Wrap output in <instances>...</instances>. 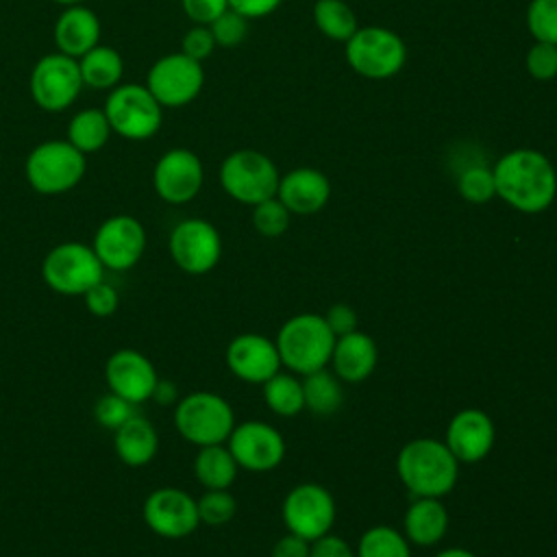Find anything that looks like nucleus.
<instances>
[{
	"label": "nucleus",
	"instance_id": "obj_1",
	"mask_svg": "<svg viewBox=\"0 0 557 557\" xmlns=\"http://www.w3.org/2000/svg\"><path fill=\"white\" fill-rule=\"evenodd\" d=\"M496 196L520 213H542L557 196L553 161L533 148H513L492 168Z\"/></svg>",
	"mask_w": 557,
	"mask_h": 557
},
{
	"label": "nucleus",
	"instance_id": "obj_2",
	"mask_svg": "<svg viewBox=\"0 0 557 557\" xmlns=\"http://www.w3.org/2000/svg\"><path fill=\"white\" fill-rule=\"evenodd\" d=\"M459 466L450 448L435 437L409 440L396 457L398 479L413 498L446 496L457 483Z\"/></svg>",
	"mask_w": 557,
	"mask_h": 557
},
{
	"label": "nucleus",
	"instance_id": "obj_3",
	"mask_svg": "<svg viewBox=\"0 0 557 557\" xmlns=\"http://www.w3.org/2000/svg\"><path fill=\"white\" fill-rule=\"evenodd\" d=\"M283 368L294 374H309L326 368L335 335L320 313H298L285 320L274 339Z\"/></svg>",
	"mask_w": 557,
	"mask_h": 557
},
{
	"label": "nucleus",
	"instance_id": "obj_4",
	"mask_svg": "<svg viewBox=\"0 0 557 557\" xmlns=\"http://www.w3.org/2000/svg\"><path fill=\"white\" fill-rule=\"evenodd\" d=\"M87 159L67 139H48L37 144L24 163L28 185L44 196H57L74 189L85 176Z\"/></svg>",
	"mask_w": 557,
	"mask_h": 557
},
{
	"label": "nucleus",
	"instance_id": "obj_5",
	"mask_svg": "<svg viewBox=\"0 0 557 557\" xmlns=\"http://www.w3.org/2000/svg\"><path fill=\"white\" fill-rule=\"evenodd\" d=\"M174 426L189 442L200 446L224 444L235 426V411L215 392H191L174 407Z\"/></svg>",
	"mask_w": 557,
	"mask_h": 557
},
{
	"label": "nucleus",
	"instance_id": "obj_6",
	"mask_svg": "<svg viewBox=\"0 0 557 557\" xmlns=\"http://www.w3.org/2000/svg\"><path fill=\"white\" fill-rule=\"evenodd\" d=\"M346 61L363 78L385 81L405 67L407 46L392 28L359 26L346 41Z\"/></svg>",
	"mask_w": 557,
	"mask_h": 557
},
{
	"label": "nucleus",
	"instance_id": "obj_7",
	"mask_svg": "<svg viewBox=\"0 0 557 557\" xmlns=\"http://www.w3.org/2000/svg\"><path fill=\"white\" fill-rule=\"evenodd\" d=\"M278 170L274 161L252 148H242L224 157L220 165V185L222 189L242 205H259L276 196Z\"/></svg>",
	"mask_w": 557,
	"mask_h": 557
},
{
	"label": "nucleus",
	"instance_id": "obj_8",
	"mask_svg": "<svg viewBox=\"0 0 557 557\" xmlns=\"http://www.w3.org/2000/svg\"><path fill=\"white\" fill-rule=\"evenodd\" d=\"M41 276L57 294L83 296L96 283L104 281V265L91 246L63 242L44 257Z\"/></svg>",
	"mask_w": 557,
	"mask_h": 557
},
{
	"label": "nucleus",
	"instance_id": "obj_9",
	"mask_svg": "<svg viewBox=\"0 0 557 557\" xmlns=\"http://www.w3.org/2000/svg\"><path fill=\"white\" fill-rule=\"evenodd\" d=\"M102 111L111 131L131 141L150 139L161 128L163 107L146 85L124 83L113 87Z\"/></svg>",
	"mask_w": 557,
	"mask_h": 557
},
{
	"label": "nucleus",
	"instance_id": "obj_10",
	"mask_svg": "<svg viewBox=\"0 0 557 557\" xmlns=\"http://www.w3.org/2000/svg\"><path fill=\"white\" fill-rule=\"evenodd\" d=\"M281 516L289 533L313 542L326 535L337 516L333 494L320 483H300L287 492L281 505Z\"/></svg>",
	"mask_w": 557,
	"mask_h": 557
},
{
	"label": "nucleus",
	"instance_id": "obj_11",
	"mask_svg": "<svg viewBox=\"0 0 557 557\" xmlns=\"http://www.w3.org/2000/svg\"><path fill=\"white\" fill-rule=\"evenodd\" d=\"M28 87L39 109L59 113L74 104L85 85L76 59L63 52H50L33 65Z\"/></svg>",
	"mask_w": 557,
	"mask_h": 557
},
{
	"label": "nucleus",
	"instance_id": "obj_12",
	"mask_svg": "<svg viewBox=\"0 0 557 557\" xmlns=\"http://www.w3.org/2000/svg\"><path fill=\"white\" fill-rule=\"evenodd\" d=\"M205 85L202 63L183 54L170 52L152 63L148 70L146 87L161 107L178 109L189 104Z\"/></svg>",
	"mask_w": 557,
	"mask_h": 557
},
{
	"label": "nucleus",
	"instance_id": "obj_13",
	"mask_svg": "<svg viewBox=\"0 0 557 557\" xmlns=\"http://www.w3.org/2000/svg\"><path fill=\"white\" fill-rule=\"evenodd\" d=\"M168 248L172 261L183 272L200 276L218 265L222 257V237L211 222L187 218L172 228Z\"/></svg>",
	"mask_w": 557,
	"mask_h": 557
},
{
	"label": "nucleus",
	"instance_id": "obj_14",
	"mask_svg": "<svg viewBox=\"0 0 557 557\" xmlns=\"http://www.w3.org/2000/svg\"><path fill=\"white\" fill-rule=\"evenodd\" d=\"M226 446L237 466L250 472H270L285 459V440L281 431L263 420H246L235 424Z\"/></svg>",
	"mask_w": 557,
	"mask_h": 557
},
{
	"label": "nucleus",
	"instance_id": "obj_15",
	"mask_svg": "<svg viewBox=\"0 0 557 557\" xmlns=\"http://www.w3.org/2000/svg\"><path fill=\"white\" fill-rule=\"evenodd\" d=\"M91 248L104 270H131L146 250L144 224L133 215H111L98 226Z\"/></svg>",
	"mask_w": 557,
	"mask_h": 557
},
{
	"label": "nucleus",
	"instance_id": "obj_16",
	"mask_svg": "<svg viewBox=\"0 0 557 557\" xmlns=\"http://www.w3.org/2000/svg\"><path fill=\"white\" fill-rule=\"evenodd\" d=\"M144 520L148 529L168 540L191 535L198 524V505L191 494L178 487H159L144 500Z\"/></svg>",
	"mask_w": 557,
	"mask_h": 557
},
{
	"label": "nucleus",
	"instance_id": "obj_17",
	"mask_svg": "<svg viewBox=\"0 0 557 557\" xmlns=\"http://www.w3.org/2000/svg\"><path fill=\"white\" fill-rule=\"evenodd\" d=\"M202 161L187 148H172L163 152L152 170L154 191L170 205H185L194 200L202 187Z\"/></svg>",
	"mask_w": 557,
	"mask_h": 557
},
{
	"label": "nucleus",
	"instance_id": "obj_18",
	"mask_svg": "<svg viewBox=\"0 0 557 557\" xmlns=\"http://www.w3.org/2000/svg\"><path fill=\"white\" fill-rule=\"evenodd\" d=\"M226 366L239 381L252 385H263L283 368L274 339L261 333L235 335L226 346Z\"/></svg>",
	"mask_w": 557,
	"mask_h": 557
},
{
	"label": "nucleus",
	"instance_id": "obj_19",
	"mask_svg": "<svg viewBox=\"0 0 557 557\" xmlns=\"http://www.w3.org/2000/svg\"><path fill=\"white\" fill-rule=\"evenodd\" d=\"M104 379L109 392L122 396L124 400L137 405L150 400L152 389L159 381L152 361L133 348L115 350L104 363Z\"/></svg>",
	"mask_w": 557,
	"mask_h": 557
},
{
	"label": "nucleus",
	"instance_id": "obj_20",
	"mask_svg": "<svg viewBox=\"0 0 557 557\" xmlns=\"http://www.w3.org/2000/svg\"><path fill=\"white\" fill-rule=\"evenodd\" d=\"M496 442V426L492 418L476 407L457 411L448 426L444 444L459 463H476L485 459Z\"/></svg>",
	"mask_w": 557,
	"mask_h": 557
},
{
	"label": "nucleus",
	"instance_id": "obj_21",
	"mask_svg": "<svg viewBox=\"0 0 557 557\" xmlns=\"http://www.w3.org/2000/svg\"><path fill=\"white\" fill-rule=\"evenodd\" d=\"M276 198L289 213L311 215L326 207L331 198V183L322 170L294 168L278 178Z\"/></svg>",
	"mask_w": 557,
	"mask_h": 557
},
{
	"label": "nucleus",
	"instance_id": "obj_22",
	"mask_svg": "<svg viewBox=\"0 0 557 557\" xmlns=\"http://www.w3.org/2000/svg\"><path fill=\"white\" fill-rule=\"evenodd\" d=\"M376 361H379L376 342L368 333L357 329L335 337V346L329 363L342 383H361L374 372Z\"/></svg>",
	"mask_w": 557,
	"mask_h": 557
},
{
	"label": "nucleus",
	"instance_id": "obj_23",
	"mask_svg": "<svg viewBox=\"0 0 557 557\" xmlns=\"http://www.w3.org/2000/svg\"><path fill=\"white\" fill-rule=\"evenodd\" d=\"M98 39H100L98 15L85 4L65 7V11L59 15L54 24V44L59 52L72 59H81L85 52L98 46Z\"/></svg>",
	"mask_w": 557,
	"mask_h": 557
},
{
	"label": "nucleus",
	"instance_id": "obj_24",
	"mask_svg": "<svg viewBox=\"0 0 557 557\" xmlns=\"http://www.w3.org/2000/svg\"><path fill=\"white\" fill-rule=\"evenodd\" d=\"M448 529V509L442 498L416 496L403 516V533L409 544L433 546Z\"/></svg>",
	"mask_w": 557,
	"mask_h": 557
},
{
	"label": "nucleus",
	"instance_id": "obj_25",
	"mask_svg": "<svg viewBox=\"0 0 557 557\" xmlns=\"http://www.w3.org/2000/svg\"><path fill=\"white\" fill-rule=\"evenodd\" d=\"M113 448L122 463L131 468L148 466L159 450L157 429L148 418L135 413L113 431Z\"/></svg>",
	"mask_w": 557,
	"mask_h": 557
},
{
	"label": "nucleus",
	"instance_id": "obj_26",
	"mask_svg": "<svg viewBox=\"0 0 557 557\" xmlns=\"http://www.w3.org/2000/svg\"><path fill=\"white\" fill-rule=\"evenodd\" d=\"M237 470L239 466L224 444L200 446L194 459V474L205 490H228L237 479Z\"/></svg>",
	"mask_w": 557,
	"mask_h": 557
},
{
	"label": "nucleus",
	"instance_id": "obj_27",
	"mask_svg": "<svg viewBox=\"0 0 557 557\" xmlns=\"http://www.w3.org/2000/svg\"><path fill=\"white\" fill-rule=\"evenodd\" d=\"M76 61H78V70L85 87L96 91H104V89L111 91L113 87L120 85L124 61L115 48L98 44Z\"/></svg>",
	"mask_w": 557,
	"mask_h": 557
},
{
	"label": "nucleus",
	"instance_id": "obj_28",
	"mask_svg": "<svg viewBox=\"0 0 557 557\" xmlns=\"http://www.w3.org/2000/svg\"><path fill=\"white\" fill-rule=\"evenodd\" d=\"M305 407L315 416H331L344 403V387L337 374L329 368H320L302 376Z\"/></svg>",
	"mask_w": 557,
	"mask_h": 557
},
{
	"label": "nucleus",
	"instance_id": "obj_29",
	"mask_svg": "<svg viewBox=\"0 0 557 557\" xmlns=\"http://www.w3.org/2000/svg\"><path fill=\"white\" fill-rule=\"evenodd\" d=\"M111 133V124L102 109H83L67 124V141L83 154L100 150Z\"/></svg>",
	"mask_w": 557,
	"mask_h": 557
},
{
	"label": "nucleus",
	"instance_id": "obj_30",
	"mask_svg": "<svg viewBox=\"0 0 557 557\" xmlns=\"http://www.w3.org/2000/svg\"><path fill=\"white\" fill-rule=\"evenodd\" d=\"M263 400L272 413L281 418H294L305 409L302 379L294 372H276L272 379L263 383Z\"/></svg>",
	"mask_w": 557,
	"mask_h": 557
},
{
	"label": "nucleus",
	"instance_id": "obj_31",
	"mask_svg": "<svg viewBox=\"0 0 557 557\" xmlns=\"http://www.w3.org/2000/svg\"><path fill=\"white\" fill-rule=\"evenodd\" d=\"M313 22L324 37L333 41H344V44L359 28L357 13L344 0H315Z\"/></svg>",
	"mask_w": 557,
	"mask_h": 557
},
{
	"label": "nucleus",
	"instance_id": "obj_32",
	"mask_svg": "<svg viewBox=\"0 0 557 557\" xmlns=\"http://www.w3.org/2000/svg\"><path fill=\"white\" fill-rule=\"evenodd\" d=\"M357 557H411V544L403 531L389 524H374L359 537Z\"/></svg>",
	"mask_w": 557,
	"mask_h": 557
},
{
	"label": "nucleus",
	"instance_id": "obj_33",
	"mask_svg": "<svg viewBox=\"0 0 557 557\" xmlns=\"http://www.w3.org/2000/svg\"><path fill=\"white\" fill-rule=\"evenodd\" d=\"M457 191L472 205H485L496 196L494 172L483 163L468 165L457 178Z\"/></svg>",
	"mask_w": 557,
	"mask_h": 557
},
{
	"label": "nucleus",
	"instance_id": "obj_34",
	"mask_svg": "<svg viewBox=\"0 0 557 557\" xmlns=\"http://www.w3.org/2000/svg\"><path fill=\"white\" fill-rule=\"evenodd\" d=\"M200 522L209 527L226 524L237 513V500L228 490H205V494L196 500Z\"/></svg>",
	"mask_w": 557,
	"mask_h": 557
},
{
	"label": "nucleus",
	"instance_id": "obj_35",
	"mask_svg": "<svg viewBox=\"0 0 557 557\" xmlns=\"http://www.w3.org/2000/svg\"><path fill=\"white\" fill-rule=\"evenodd\" d=\"M289 218L292 213L276 196L252 207V226L263 237H281L289 228Z\"/></svg>",
	"mask_w": 557,
	"mask_h": 557
},
{
	"label": "nucleus",
	"instance_id": "obj_36",
	"mask_svg": "<svg viewBox=\"0 0 557 557\" xmlns=\"http://www.w3.org/2000/svg\"><path fill=\"white\" fill-rule=\"evenodd\" d=\"M527 28L535 41L557 46V0H531L527 9Z\"/></svg>",
	"mask_w": 557,
	"mask_h": 557
},
{
	"label": "nucleus",
	"instance_id": "obj_37",
	"mask_svg": "<svg viewBox=\"0 0 557 557\" xmlns=\"http://www.w3.org/2000/svg\"><path fill=\"white\" fill-rule=\"evenodd\" d=\"M209 30L215 39V46L233 48V46H239L246 39L248 20L244 15H239L237 11H233V9H226L220 17H215L209 24Z\"/></svg>",
	"mask_w": 557,
	"mask_h": 557
},
{
	"label": "nucleus",
	"instance_id": "obj_38",
	"mask_svg": "<svg viewBox=\"0 0 557 557\" xmlns=\"http://www.w3.org/2000/svg\"><path fill=\"white\" fill-rule=\"evenodd\" d=\"M133 407H135L133 403H128V400H124L122 396L109 392V394H104V396L98 398V403H96V407H94V416H96V422H98L100 426L115 431V429L122 426L128 418L135 416Z\"/></svg>",
	"mask_w": 557,
	"mask_h": 557
},
{
	"label": "nucleus",
	"instance_id": "obj_39",
	"mask_svg": "<svg viewBox=\"0 0 557 557\" xmlns=\"http://www.w3.org/2000/svg\"><path fill=\"white\" fill-rule=\"evenodd\" d=\"M527 72L535 81H550L557 76V46L546 41H535L524 57Z\"/></svg>",
	"mask_w": 557,
	"mask_h": 557
},
{
	"label": "nucleus",
	"instance_id": "obj_40",
	"mask_svg": "<svg viewBox=\"0 0 557 557\" xmlns=\"http://www.w3.org/2000/svg\"><path fill=\"white\" fill-rule=\"evenodd\" d=\"M215 50V39L209 30V26H202V24H196L191 26L185 35H183V41H181V52L196 59V61H205L211 57V52Z\"/></svg>",
	"mask_w": 557,
	"mask_h": 557
},
{
	"label": "nucleus",
	"instance_id": "obj_41",
	"mask_svg": "<svg viewBox=\"0 0 557 557\" xmlns=\"http://www.w3.org/2000/svg\"><path fill=\"white\" fill-rule=\"evenodd\" d=\"M83 298H85V307H87L94 315H98V318L111 315V313L117 309V302H120L117 292H115L109 283H104V281H100V283H96L91 289H87V292L83 294Z\"/></svg>",
	"mask_w": 557,
	"mask_h": 557
},
{
	"label": "nucleus",
	"instance_id": "obj_42",
	"mask_svg": "<svg viewBox=\"0 0 557 557\" xmlns=\"http://www.w3.org/2000/svg\"><path fill=\"white\" fill-rule=\"evenodd\" d=\"M181 7L194 24L209 26L228 9V0H181Z\"/></svg>",
	"mask_w": 557,
	"mask_h": 557
},
{
	"label": "nucleus",
	"instance_id": "obj_43",
	"mask_svg": "<svg viewBox=\"0 0 557 557\" xmlns=\"http://www.w3.org/2000/svg\"><path fill=\"white\" fill-rule=\"evenodd\" d=\"M309 557H357V555H355V548L344 537L329 531L326 535L311 542Z\"/></svg>",
	"mask_w": 557,
	"mask_h": 557
},
{
	"label": "nucleus",
	"instance_id": "obj_44",
	"mask_svg": "<svg viewBox=\"0 0 557 557\" xmlns=\"http://www.w3.org/2000/svg\"><path fill=\"white\" fill-rule=\"evenodd\" d=\"M324 320L335 337L357 331V311L346 302H337V305L329 307V311L324 313Z\"/></svg>",
	"mask_w": 557,
	"mask_h": 557
},
{
	"label": "nucleus",
	"instance_id": "obj_45",
	"mask_svg": "<svg viewBox=\"0 0 557 557\" xmlns=\"http://www.w3.org/2000/svg\"><path fill=\"white\" fill-rule=\"evenodd\" d=\"M283 0H228V9L237 11L246 20H259L274 13Z\"/></svg>",
	"mask_w": 557,
	"mask_h": 557
},
{
	"label": "nucleus",
	"instance_id": "obj_46",
	"mask_svg": "<svg viewBox=\"0 0 557 557\" xmlns=\"http://www.w3.org/2000/svg\"><path fill=\"white\" fill-rule=\"evenodd\" d=\"M309 546H311V542L287 531L272 546V557H309Z\"/></svg>",
	"mask_w": 557,
	"mask_h": 557
},
{
	"label": "nucleus",
	"instance_id": "obj_47",
	"mask_svg": "<svg viewBox=\"0 0 557 557\" xmlns=\"http://www.w3.org/2000/svg\"><path fill=\"white\" fill-rule=\"evenodd\" d=\"M176 396H178L176 385H174L172 381H163V379H159V381H157V385H154V389H152V396H150V398H152L157 405L168 407V405H172V403L176 400Z\"/></svg>",
	"mask_w": 557,
	"mask_h": 557
},
{
	"label": "nucleus",
	"instance_id": "obj_48",
	"mask_svg": "<svg viewBox=\"0 0 557 557\" xmlns=\"http://www.w3.org/2000/svg\"><path fill=\"white\" fill-rule=\"evenodd\" d=\"M435 557H476L472 550L468 548H461V546H450V548H444L440 550Z\"/></svg>",
	"mask_w": 557,
	"mask_h": 557
},
{
	"label": "nucleus",
	"instance_id": "obj_49",
	"mask_svg": "<svg viewBox=\"0 0 557 557\" xmlns=\"http://www.w3.org/2000/svg\"><path fill=\"white\" fill-rule=\"evenodd\" d=\"M54 2H59V4H63V7H72V4H83V0H54Z\"/></svg>",
	"mask_w": 557,
	"mask_h": 557
}]
</instances>
